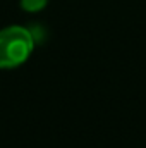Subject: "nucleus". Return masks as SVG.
<instances>
[{
    "mask_svg": "<svg viewBox=\"0 0 146 148\" xmlns=\"http://www.w3.org/2000/svg\"><path fill=\"white\" fill-rule=\"evenodd\" d=\"M36 43L26 26H7L0 29V69H16L33 53Z\"/></svg>",
    "mask_w": 146,
    "mask_h": 148,
    "instance_id": "f257e3e1",
    "label": "nucleus"
},
{
    "mask_svg": "<svg viewBox=\"0 0 146 148\" xmlns=\"http://www.w3.org/2000/svg\"><path fill=\"white\" fill-rule=\"evenodd\" d=\"M26 28H28L29 35H31L33 40H35V43H36V45L45 43V40L48 38V29H46L41 23H29Z\"/></svg>",
    "mask_w": 146,
    "mask_h": 148,
    "instance_id": "f03ea898",
    "label": "nucleus"
},
{
    "mask_svg": "<svg viewBox=\"0 0 146 148\" xmlns=\"http://www.w3.org/2000/svg\"><path fill=\"white\" fill-rule=\"evenodd\" d=\"M19 3H21V9L24 12L36 14V12H41L48 5V0H21Z\"/></svg>",
    "mask_w": 146,
    "mask_h": 148,
    "instance_id": "7ed1b4c3",
    "label": "nucleus"
}]
</instances>
